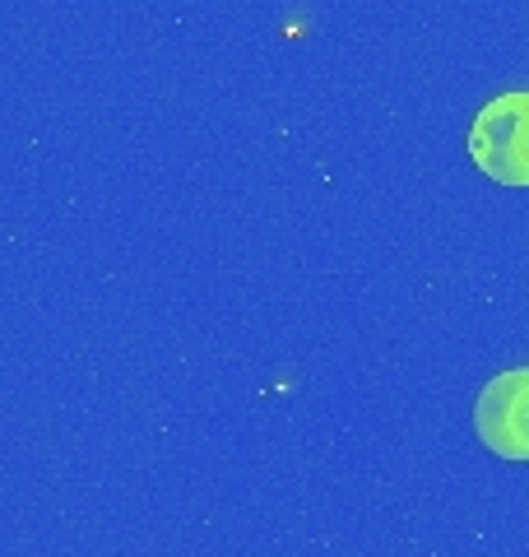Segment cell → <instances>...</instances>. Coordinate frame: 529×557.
Returning <instances> with one entry per match:
<instances>
[{
    "label": "cell",
    "instance_id": "1",
    "mask_svg": "<svg viewBox=\"0 0 529 557\" xmlns=\"http://www.w3.org/2000/svg\"><path fill=\"white\" fill-rule=\"evenodd\" d=\"M469 159L497 186H529V89L483 102L469 126Z\"/></svg>",
    "mask_w": 529,
    "mask_h": 557
},
{
    "label": "cell",
    "instance_id": "2",
    "mask_svg": "<svg viewBox=\"0 0 529 557\" xmlns=\"http://www.w3.org/2000/svg\"><path fill=\"white\" fill-rule=\"evenodd\" d=\"M479 442L502 460L529 465V368L497 372L473 405Z\"/></svg>",
    "mask_w": 529,
    "mask_h": 557
}]
</instances>
